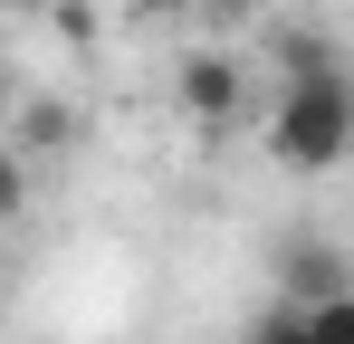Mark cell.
I'll return each instance as SVG.
<instances>
[{"mask_svg":"<svg viewBox=\"0 0 354 344\" xmlns=\"http://www.w3.org/2000/svg\"><path fill=\"white\" fill-rule=\"evenodd\" d=\"M10 10H58V0H10Z\"/></svg>","mask_w":354,"mask_h":344,"instance_id":"6","label":"cell"},{"mask_svg":"<svg viewBox=\"0 0 354 344\" xmlns=\"http://www.w3.org/2000/svg\"><path fill=\"white\" fill-rule=\"evenodd\" d=\"M268 144L288 172H335L354 153V77L345 67H306L278 86V115H268Z\"/></svg>","mask_w":354,"mask_h":344,"instance_id":"1","label":"cell"},{"mask_svg":"<svg viewBox=\"0 0 354 344\" xmlns=\"http://www.w3.org/2000/svg\"><path fill=\"white\" fill-rule=\"evenodd\" d=\"M306 344H354V287L326 296V306H306Z\"/></svg>","mask_w":354,"mask_h":344,"instance_id":"4","label":"cell"},{"mask_svg":"<svg viewBox=\"0 0 354 344\" xmlns=\"http://www.w3.org/2000/svg\"><path fill=\"white\" fill-rule=\"evenodd\" d=\"M354 268L345 249H326V239H288L278 249V296H297V306H326V296H345Z\"/></svg>","mask_w":354,"mask_h":344,"instance_id":"2","label":"cell"},{"mask_svg":"<svg viewBox=\"0 0 354 344\" xmlns=\"http://www.w3.org/2000/svg\"><path fill=\"white\" fill-rule=\"evenodd\" d=\"M182 106H192V124H239V67L230 57H182Z\"/></svg>","mask_w":354,"mask_h":344,"instance_id":"3","label":"cell"},{"mask_svg":"<svg viewBox=\"0 0 354 344\" xmlns=\"http://www.w3.org/2000/svg\"><path fill=\"white\" fill-rule=\"evenodd\" d=\"M144 19H182V10H201V0H134Z\"/></svg>","mask_w":354,"mask_h":344,"instance_id":"5","label":"cell"}]
</instances>
